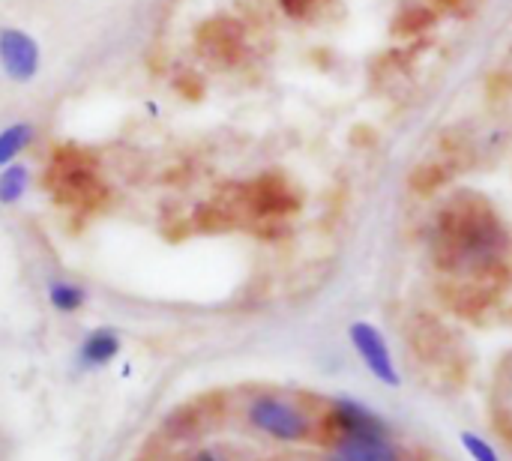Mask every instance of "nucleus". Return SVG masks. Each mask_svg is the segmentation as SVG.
Listing matches in <instances>:
<instances>
[{"mask_svg": "<svg viewBox=\"0 0 512 461\" xmlns=\"http://www.w3.org/2000/svg\"><path fill=\"white\" fill-rule=\"evenodd\" d=\"M48 186L54 198L66 207H96L105 201V186L96 174V165L87 153L63 147L48 171Z\"/></svg>", "mask_w": 512, "mask_h": 461, "instance_id": "2", "label": "nucleus"}, {"mask_svg": "<svg viewBox=\"0 0 512 461\" xmlns=\"http://www.w3.org/2000/svg\"><path fill=\"white\" fill-rule=\"evenodd\" d=\"M324 0H282V9L291 15V18H309L312 12L321 9Z\"/></svg>", "mask_w": 512, "mask_h": 461, "instance_id": "16", "label": "nucleus"}, {"mask_svg": "<svg viewBox=\"0 0 512 461\" xmlns=\"http://www.w3.org/2000/svg\"><path fill=\"white\" fill-rule=\"evenodd\" d=\"M195 461H219V459H216L213 453H201V456H198V459H195Z\"/></svg>", "mask_w": 512, "mask_h": 461, "instance_id": "17", "label": "nucleus"}, {"mask_svg": "<svg viewBox=\"0 0 512 461\" xmlns=\"http://www.w3.org/2000/svg\"><path fill=\"white\" fill-rule=\"evenodd\" d=\"M432 24H435V15H432L429 9H423V6H411V9H405L402 15H396L393 30H396V33H402V36H420V33H426Z\"/></svg>", "mask_w": 512, "mask_h": 461, "instance_id": "12", "label": "nucleus"}, {"mask_svg": "<svg viewBox=\"0 0 512 461\" xmlns=\"http://www.w3.org/2000/svg\"><path fill=\"white\" fill-rule=\"evenodd\" d=\"M24 189H27V171L21 165H9L0 174V201L3 204H15V201H21Z\"/></svg>", "mask_w": 512, "mask_h": 461, "instance_id": "13", "label": "nucleus"}, {"mask_svg": "<svg viewBox=\"0 0 512 461\" xmlns=\"http://www.w3.org/2000/svg\"><path fill=\"white\" fill-rule=\"evenodd\" d=\"M336 456L342 461H405L393 432L336 435Z\"/></svg>", "mask_w": 512, "mask_h": 461, "instance_id": "6", "label": "nucleus"}, {"mask_svg": "<svg viewBox=\"0 0 512 461\" xmlns=\"http://www.w3.org/2000/svg\"><path fill=\"white\" fill-rule=\"evenodd\" d=\"M246 201L255 213H288L297 207V195L291 192L288 183L276 180V177H264V180H255L246 192Z\"/></svg>", "mask_w": 512, "mask_h": 461, "instance_id": "8", "label": "nucleus"}, {"mask_svg": "<svg viewBox=\"0 0 512 461\" xmlns=\"http://www.w3.org/2000/svg\"><path fill=\"white\" fill-rule=\"evenodd\" d=\"M249 423L276 438V441H285V444H297V441H306L309 432H312V423L309 417L288 399H279V396H258L252 405H249Z\"/></svg>", "mask_w": 512, "mask_h": 461, "instance_id": "3", "label": "nucleus"}, {"mask_svg": "<svg viewBox=\"0 0 512 461\" xmlns=\"http://www.w3.org/2000/svg\"><path fill=\"white\" fill-rule=\"evenodd\" d=\"M447 180H450V171L444 168V162H426V165H420V168L411 174V186H414V192H420V195L438 192Z\"/></svg>", "mask_w": 512, "mask_h": 461, "instance_id": "10", "label": "nucleus"}, {"mask_svg": "<svg viewBox=\"0 0 512 461\" xmlns=\"http://www.w3.org/2000/svg\"><path fill=\"white\" fill-rule=\"evenodd\" d=\"M30 138H33V129L27 123H15V126L3 129L0 132V165H9L30 144Z\"/></svg>", "mask_w": 512, "mask_h": 461, "instance_id": "11", "label": "nucleus"}, {"mask_svg": "<svg viewBox=\"0 0 512 461\" xmlns=\"http://www.w3.org/2000/svg\"><path fill=\"white\" fill-rule=\"evenodd\" d=\"M0 66L12 81H30L39 69V45L24 30H0Z\"/></svg>", "mask_w": 512, "mask_h": 461, "instance_id": "5", "label": "nucleus"}, {"mask_svg": "<svg viewBox=\"0 0 512 461\" xmlns=\"http://www.w3.org/2000/svg\"><path fill=\"white\" fill-rule=\"evenodd\" d=\"M438 255L447 267L483 270L501 261L507 234L495 210L477 195H459L438 216Z\"/></svg>", "mask_w": 512, "mask_h": 461, "instance_id": "1", "label": "nucleus"}, {"mask_svg": "<svg viewBox=\"0 0 512 461\" xmlns=\"http://www.w3.org/2000/svg\"><path fill=\"white\" fill-rule=\"evenodd\" d=\"M333 461H342V459H339V456H333Z\"/></svg>", "mask_w": 512, "mask_h": 461, "instance_id": "19", "label": "nucleus"}, {"mask_svg": "<svg viewBox=\"0 0 512 461\" xmlns=\"http://www.w3.org/2000/svg\"><path fill=\"white\" fill-rule=\"evenodd\" d=\"M117 351H120L117 336L102 330V333H93V336L84 342V348H81V360H84L87 366H102V363H108Z\"/></svg>", "mask_w": 512, "mask_h": 461, "instance_id": "9", "label": "nucleus"}, {"mask_svg": "<svg viewBox=\"0 0 512 461\" xmlns=\"http://www.w3.org/2000/svg\"><path fill=\"white\" fill-rule=\"evenodd\" d=\"M327 423L333 426V432H336V435L390 432V426L384 423V417H381V414H375V411H369L366 405L351 402V399H336V402L330 405Z\"/></svg>", "mask_w": 512, "mask_h": 461, "instance_id": "7", "label": "nucleus"}, {"mask_svg": "<svg viewBox=\"0 0 512 461\" xmlns=\"http://www.w3.org/2000/svg\"><path fill=\"white\" fill-rule=\"evenodd\" d=\"M48 297H51V303H54L60 312H75V309L84 303V291L75 288V285H63V282L51 285Z\"/></svg>", "mask_w": 512, "mask_h": 461, "instance_id": "14", "label": "nucleus"}, {"mask_svg": "<svg viewBox=\"0 0 512 461\" xmlns=\"http://www.w3.org/2000/svg\"><path fill=\"white\" fill-rule=\"evenodd\" d=\"M462 447L474 461H501L498 450L486 438H480L477 432H462Z\"/></svg>", "mask_w": 512, "mask_h": 461, "instance_id": "15", "label": "nucleus"}, {"mask_svg": "<svg viewBox=\"0 0 512 461\" xmlns=\"http://www.w3.org/2000/svg\"><path fill=\"white\" fill-rule=\"evenodd\" d=\"M348 336H351V345H354L357 357L363 360V366L369 369L372 378H378L384 387H399L402 384L399 369H396V360L390 354V345H387L384 333L375 324L357 321V324H351Z\"/></svg>", "mask_w": 512, "mask_h": 461, "instance_id": "4", "label": "nucleus"}, {"mask_svg": "<svg viewBox=\"0 0 512 461\" xmlns=\"http://www.w3.org/2000/svg\"><path fill=\"white\" fill-rule=\"evenodd\" d=\"M438 3H444V6H450V9H453V6H459V3H465V0H438Z\"/></svg>", "mask_w": 512, "mask_h": 461, "instance_id": "18", "label": "nucleus"}]
</instances>
